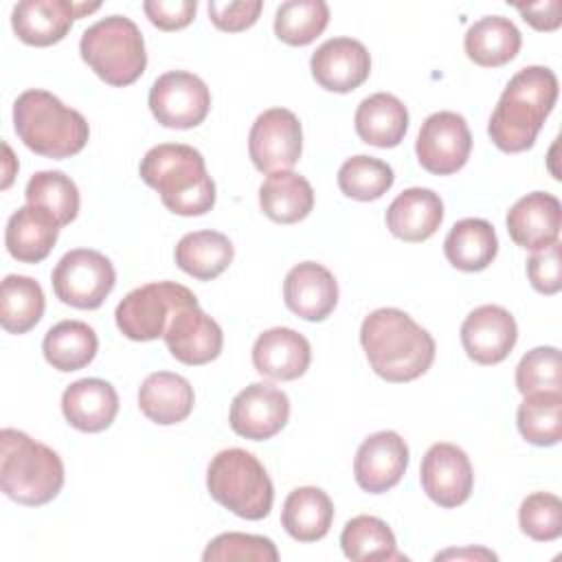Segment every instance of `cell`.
I'll use <instances>...</instances> for the list:
<instances>
[{
	"instance_id": "1",
	"label": "cell",
	"mask_w": 562,
	"mask_h": 562,
	"mask_svg": "<svg viewBox=\"0 0 562 562\" xmlns=\"http://www.w3.org/2000/svg\"><path fill=\"white\" fill-rule=\"evenodd\" d=\"M360 345L371 369L386 382H413L435 360V338L404 310L380 307L360 325Z\"/></svg>"
},
{
	"instance_id": "2",
	"label": "cell",
	"mask_w": 562,
	"mask_h": 562,
	"mask_svg": "<svg viewBox=\"0 0 562 562\" xmlns=\"http://www.w3.org/2000/svg\"><path fill=\"white\" fill-rule=\"evenodd\" d=\"M558 101V77L547 66L520 68L505 86L487 123L492 143L505 154L533 147Z\"/></svg>"
},
{
	"instance_id": "3",
	"label": "cell",
	"mask_w": 562,
	"mask_h": 562,
	"mask_svg": "<svg viewBox=\"0 0 562 562\" xmlns=\"http://www.w3.org/2000/svg\"><path fill=\"white\" fill-rule=\"evenodd\" d=\"M138 173L176 215H204L215 204V182L206 171L204 156L191 145L160 143L151 147L143 156Z\"/></svg>"
},
{
	"instance_id": "4",
	"label": "cell",
	"mask_w": 562,
	"mask_h": 562,
	"mask_svg": "<svg viewBox=\"0 0 562 562\" xmlns=\"http://www.w3.org/2000/svg\"><path fill=\"white\" fill-rule=\"evenodd\" d=\"M13 127L18 138L44 158H70L79 154L90 136L81 112L64 105L46 90H24L13 103Z\"/></svg>"
},
{
	"instance_id": "5",
	"label": "cell",
	"mask_w": 562,
	"mask_h": 562,
	"mask_svg": "<svg viewBox=\"0 0 562 562\" xmlns=\"http://www.w3.org/2000/svg\"><path fill=\"white\" fill-rule=\"evenodd\" d=\"M0 485L18 505L40 507L64 487L61 457L22 430H0Z\"/></svg>"
},
{
	"instance_id": "6",
	"label": "cell",
	"mask_w": 562,
	"mask_h": 562,
	"mask_svg": "<svg viewBox=\"0 0 562 562\" xmlns=\"http://www.w3.org/2000/svg\"><path fill=\"white\" fill-rule=\"evenodd\" d=\"M206 487L211 498L239 518L261 520L272 509V481L263 463L244 448H228L211 459Z\"/></svg>"
},
{
	"instance_id": "7",
	"label": "cell",
	"mask_w": 562,
	"mask_h": 562,
	"mask_svg": "<svg viewBox=\"0 0 562 562\" xmlns=\"http://www.w3.org/2000/svg\"><path fill=\"white\" fill-rule=\"evenodd\" d=\"M81 59L108 86L134 83L147 68L145 40L134 20L108 15L88 26L79 42Z\"/></svg>"
},
{
	"instance_id": "8",
	"label": "cell",
	"mask_w": 562,
	"mask_h": 562,
	"mask_svg": "<svg viewBox=\"0 0 562 562\" xmlns=\"http://www.w3.org/2000/svg\"><path fill=\"white\" fill-rule=\"evenodd\" d=\"M189 303H198L195 294L176 281H154L132 290L114 312L119 331L136 342L162 338L171 316Z\"/></svg>"
},
{
	"instance_id": "9",
	"label": "cell",
	"mask_w": 562,
	"mask_h": 562,
	"mask_svg": "<svg viewBox=\"0 0 562 562\" xmlns=\"http://www.w3.org/2000/svg\"><path fill=\"white\" fill-rule=\"evenodd\" d=\"M50 283L61 303L77 310H97L114 290L116 272L103 252L75 248L57 261Z\"/></svg>"
},
{
	"instance_id": "10",
	"label": "cell",
	"mask_w": 562,
	"mask_h": 562,
	"mask_svg": "<svg viewBox=\"0 0 562 562\" xmlns=\"http://www.w3.org/2000/svg\"><path fill=\"white\" fill-rule=\"evenodd\" d=\"M149 110L154 119L171 130H191L204 123L211 110L206 83L187 70H169L149 88Z\"/></svg>"
},
{
	"instance_id": "11",
	"label": "cell",
	"mask_w": 562,
	"mask_h": 562,
	"mask_svg": "<svg viewBox=\"0 0 562 562\" xmlns=\"http://www.w3.org/2000/svg\"><path fill=\"white\" fill-rule=\"evenodd\" d=\"M303 151V130L294 112L270 108L261 112L248 134V154L257 171L292 169Z\"/></svg>"
},
{
	"instance_id": "12",
	"label": "cell",
	"mask_w": 562,
	"mask_h": 562,
	"mask_svg": "<svg viewBox=\"0 0 562 562\" xmlns=\"http://www.w3.org/2000/svg\"><path fill=\"white\" fill-rule=\"evenodd\" d=\"M472 151V134L465 119L441 110L430 114L417 134L415 154L419 165L435 176H450L465 167Z\"/></svg>"
},
{
	"instance_id": "13",
	"label": "cell",
	"mask_w": 562,
	"mask_h": 562,
	"mask_svg": "<svg viewBox=\"0 0 562 562\" xmlns=\"http://www.w3.org/2000/svg\"><path fill=\"white\" fill-rule=\"evenodd\" d=\"M424 492L439 507L452 509L463 505L474 487V470L468 454L454 443H432L419 468Z\"/></svg>"
},
{
	"instance_id": "14",
	"label": "cell",
	"mask_w": 562,
	"mask_h": 562,
	"mask_svg": "<svg viewBox=\"0 0 562 562\" xmlns=\"http://www.w3.org/2000/svg\"><path fill=\"white\" fill-rule=\"evenodd\" d=\"M288 417V395L268 382H252L233 397L228 424L244 439L266 441L283 430Z\"/></svg>"
},
{
	"instance_id": "15",
	"label": "cell",
	"mask_w": 562,
	"mask_h": 562,
	"mask_svg": "<svg viewBox=\"0 0 562 562\" xmlns=\"http://www.w3.org/2000/svg\"><path fill=\"white\" fill-rule=\"evenodd\" d=\"M101 4L70 2V0H22L11 11V26L20 42L29 46H53L61 42L72 22Z\"/></svg>"
},
{
	"instance_id": "16",
	"label": "cell",
	"mask_w": 562,
	"mask_h": 562,
	"mask_svg": "<svg viewBox=\"0 0 562 562\" xmlns=\"http://www.w3.org/2000/svg\"><path fill=\"white\" fill-rule=\"evenodd\" d=\"M169 353L189 367L213 362L224 347L222 327L200 310L198 303L182 305L169 321L165 331Z\"/></svg>"
},
{
	"instance_id": "17",
	"label": "cell",
	"mask_w": 562,
	"mask_h": 562,
	"mask_svg": "<svg viewBox=\"0 0 562 562\" xmlns=\"http://www.w3.org/2000/svg\"><path fill=\"white\" fill-rule=\"evenodd\" d=\"M408 468V446L395 430L369 435L353 459L356 483L369 494L395 487Z\"/></svg>"
},
{
	"instance_id": "18",
	"label": "cell",
	"mask_w": 562,
	"mask_h": 562,
	"mask_svg": "<svg viewBox=\"0 0 562 562\" xmlns=\"http://www.w3.org/2000/svg\"><path fill=\"white\" fill-rule=\"evenodd\" d=\"M518 340V325L509 310L501 305H481L472 310L461 325V345L476 364L503 362Z\"/></svg>"
},
{
	"instance_id": "19",
	"label": "cell",
	"mask_w": 562,
	"mask_h": 562,
	"mask_svg": "<svg viewBox=\"0 0 562 562\" xmlns=\"http://www.w3.org/2000/svg\"><path fill=\"white\" fill-rule=\"evenodd\" d=\"M310 68L321 88L342 94L360 88L369 79L371 55L353 37H331L314 50Z\"/></svg>"
},
{
	"instance_id": "20",
	"label": "cell",
	"mask_w": 562,
	"mask_h": 562,
	"mask_svg": "<svg viewBox=\"0 0 562 562\" xmlns=\"http://www.w3.org/2000/svg\"><path fill=\"white\" fill-rule=\"evenodd\" d=\"M505 224L516 246L525 250L547 248L560 237L562 204L551 193L531 191L507 211Z\"/></svg>"
},
{
	"instance_id": "21",
	"label": "cell",
	"mask_w": 562,
	"mask_h": 562,
	"mask_svg": "<svg viewBox=\"0 0 562 562\" xmlns=\"http://www.w3.org/2000/svg\"><path fill=\"white\" fill-rule=\"evenodd\" d=\"M283 301L303 321H325L338 303L336 277L316 261L296 263L283 281Z\"/></svg>"
},
{
	"instance_id": "22",
	"label": "cell",
	"mask_w": 562,
	"mask_h": 562,
	"mask_svg": "<svg viewBox=\"0 0 562 562\" xmlns=\"http://www.w3.org/2000/svg\"><path fill=\"white\" fill-rule=\"evenodd\" d=\"M310 362L312 347L307 338L290 327L266 329L252 345V364L257 373L270 380H296L310 369Z\"/></svg>"
},
{
	"instance_id": "23",
	"label": "cell",
	"mask_w": 562,
	"mask_h": 562,
	"mask_svg": "<svg viewBox=\"0 0 562 562\" xmlns=\"http://www.w3.org/2000/svg\"><path fill=\"white\" fill-rule=\"evenodd\" d=\"M66 422L81 432H101L119 413L116 389L101 378H83L66 386L61 395Z\"/></svg>"
},
{
	"instance_id": "24",
	"label": "cell",
	"mask_w": 562,
	"mask_h": 562,
	"mask_svg": "<svg viewBox=\"0 0 562 562\" xmlns=\"http://www.w3.org/2000/svg\"><path fill=\"white\" fill-rule=\"evenodd\" d=\"M443 222V202L432 189L411 187L386 209V228L402 241H426Z\"/></svg>"
},
{
	"instance_id": "25",
	"label": "cell",
	"mask_w": 562,
	"mask_h": 562,
	"mask_svg": "<svg viewBox=\"0 0 562 562\" xmlns=\"http://www.w3.org/2000/svg\"><path fill=\"white\" fill-rule=\"evenodd\" d=\"M195 404L193 386L187 378L171 371L149 373L138 389L140 413L160 426L184 422Z\"/></svg>"
},
{
	"instance_id": "26",
	"label": "cell",
	"mask_w": 562,
	"mask_h": 562,
	"mask_svg": "<svg viewBox=\"0 0 562 562\" xmlns=\"http://www.w3.org/2000/svg\"><path fill=\"white\" fill-rule=\"evenodd\" d=\"M59 224L44 211L24 204L7 222L4 244L13 259L22 263L44 261L57 244Z\"/></svg>"
},
{
	"instance_id": "27",
	"label": "cell",
	"mask_w": 562,
	"mask_h": 562,
	"mask_svg": "<svg viewBox=\"0 0 562 562\" xmlns=\"http://www.w3.org/2000/svg\"><path fill=\"white\" fill-rule=\"evenodd\" d=\"M353 123L362 143L386 149L404 140L408 130V110L395 94L375 92L360 101Z\"/></svg>"
},
{
	"instance_id": "28",
	"label": "cell",
	"mask_w": 562,
	"mask_h": 562,
	"mask_svg": "<svg viewBox=\"0 0 562 562\" xmlns=\"http://www.w3.org/2000/svg\"><path fill=\"white\" fill-rule=\"evenodd\" d=\"M259 206L277 224H296L314 209V189L296 171H272L259 187Z\"/></svg>"
},
{
	"instance_id": "29",
	"label": "cell",
	"mask_w": 562,
	"mask_h": 562,
	"mask_svg": "<svg viewBox=\"0 0 562 562\" xmlns=\"http://www.w3.org/2000/svg\"><path fill=\"white\" fill-rule=\"evenodd\" d=\"M522 44V35L509 18L503 15H485L476 20L463 37L465 55L483 66L498 68L512 61Z\"/></svg>"
},
{
	"instance_id": "30",
	"label": "cell",
	"mask_w": 562,
	"mask_h": 562,
	"mask_svg": "<svg viewBox=\"0 0 562 562\" xmlns=\"http://www.w3.org/2000/svg\"><path fill=\"white\" fill-rule=\"evenodd\" d=\"M334 520V503L321 487L305 485L288 494L281 509L283 529L299 542H316L327 536Z\"/></svg>"
},
{
	"instance_id": "31",
	"label": "cell",
	"mask_w": 562,
	"mask_h": 562,
	"mask_svg": "<svg viewBox=\"0 0 562 562\" xmlns=\"http://www.w3.org/2000/svg\"><path fill=\"white\" fill-rule=\"evenodd\" d=\"M498 252L496 231L487 220L465 217L459 220L443 239L446 259L463 272L485 270Z\"/></svg>"
},
{
	"instance_id": "32",
	"label": "cell",
	"mask_w": 562,
	"mask_h": 562,
	"mask_svg": "<svg viewBox=\"0 0 562 562\" xmlns=\"http://www.w3.org/2000/svg\"><path fill=\"white\" fill-rule=\"evenodd\" d=\"M173 257L178 268L189 277L211 281L233 263L235 248L224 233L193 231L178 241Z\"/></svg>"
},
{
	"instance_id": "33",
	"label": "cell",
	"mask_w": 562,
	"mask_h": 562,
	"mask_svg": "<svg viewBox=\"0 0 562 562\" xmlns=\"http://www.w3.org/2000/svg\"><path fill=\"white\" fill-rule=\"evenodd\" d=\"M99 349V340L94 329L83 321H59L53 325L44 340L42 351L46 362L64 373L79 371L88 367Z\"/></svg>"
},
{
	"instance_id": "34",
	"label": "cell",
	"mask_w": 562,
	"mask_h": 562,
	"mask_svg": "<svg viewBox=\"0 0 562 562\" xmlns=\"http://www.w3.org/2000/svg\"><path fill=\"white\" fill-rule=\"evenodd\" d=\"M42 285L24 274H7L0 288V325L9 334H26L44 316Z\"/></svg>"
},
{
	"instance_id": "35",
	"label": "cell",
	"mask_w": 562,
	"mask_h": 562,
	"mask_svg": "<svg viewBox=\"0 0 562 562\" xmlns=\"http://www.w3.org/2000/svg\"><path fill=\"white\" fill-rule=\"evenodd\" d=\"M342 553L349 560H408L404 553L397 551L395 533L391 527L378 516H353L345 522L340 533Z\"/></svg>"
},
{
	"instance_id": "36",
	"label": "cell",
	"mask_w": 562,
	"mask_h": 562,
	"mask_svg": "<svg viewBox=\"0 0 562 562\" xmlns=\"http://www.w3.org/2000/svg\"><path fill=\"white\" fill-rule=\"evenodd\" d=\"M516 424L525 441L555 446L562 439V391L527 393L518 406Z\"/></svg>"
},
{
	"instance_id": "37",
	"label": "cell",
	"mask_w": 562,
	"mask_h": 562,
	"mask_svg": "<svg viewBox=\"0 0 562 562\" xmlns=\"http://www.w3.org/2000/svg\"><path fill=\"white\" fill-rule=\"evenodd\" d=\"M26 204L48 213L59 228L79 213V189L64 171H37L26 182Z\"/></svg>"
},
{
	"instance_id": "38",
	"label": "cell",
	"mask_w": 562,
	"mask_h": 562,
	"mask_svg": "<svg viewBox=\"0 0 562 562\" xmlns=\"http://www.w3.org/2000/svg\"><path fill=\"white\" fill-rule=\"evenodd\" d=\"M329 24L325 0H288L274 13V35L290 46L312 44Z\"/></svg>"
},
{
	"instance_id": "39",
	"label": "cell",
	"mask_w": 562,
	"mask_h": 562,
	"mask_svg": "<svg viewBox=\"0 0 562 562\" xmlns=\"http://www.w3.org/2000/svg\"><path fill=\"white\" fill-rule=\"evenodd\" d=\"M393 169L373 156H351L338 169V189L358 202H371L382 198L393 187Z\"/></svg>"
},
{
	"instance_id": "40",
	"label": "cell",
	"mask_w": 562,
	"mask_h": 562,
	"mask_svg": "<svg viewBox=\"0 0 562 562\" xmlns=\"http://www.w3.org/2000/svg\"><path fill=\"white\" fill-rule=\"evenodd\" d=\"M518 522L531 540H558L562 533V501L549 492H533L520 503Z\"/></svg>"
},
{
	"instance_id": "41",
	"label": "cell",
	"mask_w": 562,
	"mask_h": 562,
	"mask_svg": "<svg viewBox=\"0 0 562 562\" xmlns=\"http://www.w3.org/2000/svg\"><path fill=\"white\" fill-rule=\"evenodd\" d=\"M204 562H231V560H255V562H277L279 551L270 538L252 536V533H239L228 531L215 536L204 553Z\"/></svg>"
},
{
	"instance_id": "42",
	"label": "cell",
	"mask_w": 562,
	"mask_h": 562,
	"mask_svg": "<svg viewBox=\"0 0 562 562\" xmlns=\"http://www.w3.org/2000/svg\"><path fill=\"white\" fill-rule=\"evenodd\" d=\"M516 389L522 395L533 391H560V351L555 347H536L527 351L516 367Z\"/></svg>"
},
{
	"instance_id": "43",
	"label": "cell",
	"mask_w": 562,
	"mask_h": 562,
	"mask_svg": "<svg viewBox=\"0 0 562 562\" xmlns=\"http://www.w3.org/2000/svg\"><path fill=\"white\" fill-rule=\"evenodd\" d=\"M263 9L261 0H239V2H209L211 22L226 33H239L250 29Z\"/></svg>"
},
{
	"instance_id": "44",
	"label": "cell",
	"mask_w": 562,
	"mask_h": 562,
	"mask_svg": "<svg viewBox=\"0 0 562 562\" xmlns=\"http://www.w3.org/2000/svg\"><path fill=\"white\" fill-rule=\"evenodd\" d=\"M527 277L540 294H555L562 288L560 274V241H553L547 248L536 250L527 259Z\"/></svg>"
},
{
	"instance_id": "45",
	"label": "cell",
	"mask_w": 562,
	"mask_h": 562,
	"mask_svg": "<svg viewBox=\"0 0 562 562\" xmlns=\"http://www.w3.org/2000/svg\"><path fill=\"white\" fill-rule=\"evenodd\" d=\"M143 11L160 31H180L195 18V0H145Z\"/></svg>"
},
{
	"instance_id": "46",
	"label": "cell",
	"mask_w": 562,
	"mask_h": 562,
	"mask_svg": "<svg viewBox=\"0 0 562 562\" xmlns=\"http://www.w3.org/2000/svg\"><path fill=\"white\" fill-rule=\"evenodd\" d=\"M522 20L531 24L536 31H555L562 22L560 0H549V2H538V4H514Z\"/></svg>"
},
{
	"instance_id": "47",
	"label": "cell",
	"mask_w": 562,
	"mask_h": 562,
	"mask_svg": "<svg viewBox=\"0 0 562 562\" xmlns=\"http://www.w3.org/2000/svg\"><path fill=\"white\" fill-rule=\"evenodd\" d=\"M443 558H487V560H496V553L487 551V549H450V551H443V553H437L435 560H443Z\"/></svg>"
},
{
	"instance_id": "48",
	"label": "cell",
	"mask_w": 562,
	"mask_h": 562,
	"mask_svg": "<svg viewBox=\"0 0 562 562\" xmlns=\"http://www.w3.org/2000/svg\"><path fill=\"white\" fill-rule=\"evenodd\" d=\"M4 154H7V171H4V182H2V189H7V187L11 184V180H13V171L9 169V162H13V156H11V149H9V145H4Z\"/></svg>"
}]
</instances>
